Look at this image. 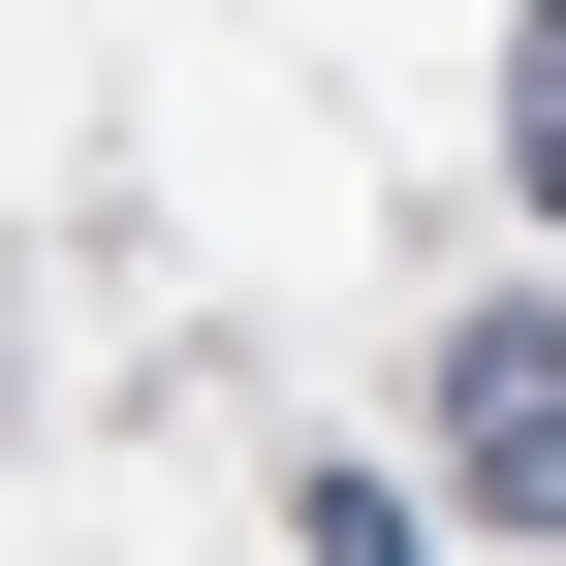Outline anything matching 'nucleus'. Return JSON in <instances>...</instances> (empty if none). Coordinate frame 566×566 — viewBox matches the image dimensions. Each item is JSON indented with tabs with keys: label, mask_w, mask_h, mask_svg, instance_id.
Returning <instances> with one entry per match:
<instances>
[{
	"label": "nucleus",
	"mask_w": 566,
	"mask_h": 566,
	"mask_svg": "<svg viewBox=\"0 0 566 566\" xmlns=\"http://www.w3.org/2000/svg\"><path fill=\"white\" fill-rule=\"evenodd\" d=\"M441 535H566V315L441 346Z\"/></svg>",
	"instance_id": "1"
},
{
	"label": "nucleus",
	"mask_w": 566,
	"mask_h": 566,
	"mask_svg": "<svg viewBox=\"0 0 566 566\" xmlns=\"http://www.w3.org/2000/svg\"><path fill=\"white\" fill-rule=\"evenodd\" d=\"M315 566H441V472H315Z\"/></svg>",
	"instance_id": "2"
},
{
	"label": "nucleus",
	"mask_w": 566,
	"mask_h": 566,
	"mask_svg": "<svg viewBox=\"0 0 566 566\" xmlns=\"http://www.w3.org/2000/svg\"><path fill=\"white\" fill-rule=\"evenodd\" d=\"M504 158L566 189V0H535V32H504Z\"/></svg>",
	"instance_id": "3"
}]
</instances>
